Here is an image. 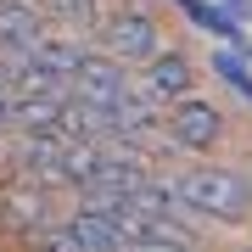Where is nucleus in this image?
<instances>
[{"mask_svg":"<svg viewBox=\"0 0 252 252\" xmlns=\"http://www.w3.org/2000/svg\"><path fill=\"white\" fill-rule=\"evenodd\" d=\"M45 39V17L34 0H0V51L6 56H28Z\"/></svg>","mask_w":252,"mask_h":252,"instance_id":"obj_7","label":"nucleus"},{"mask_svg":"<svg viewBox=\"0 0 252 252\" xmlns=\"http://www.w3.org/2000/svg\"><path fill=\"white\" fill-rule=\"evenodd\" d=\"M28 56H34L45 73H56L62 84H73V73H79V62H84V45H79L73 34H45V39H39Z\"/></svg>","mask_w":252,"mask_h":252,"instance_id":"obj_8","label":"nucleus"},{"mask_svg":"<svg viewBox=\"0 0 252 252\" xmlns=\"http://www.w3.org/2000/svg\"><path fill=\"white\" fill-rule=\"evenodd\" d=\"M135 90L152 101V107H174V101H185L196 90V67H190V56H180V51H157L152 62H146V73L135 79Z\"/></svg>","mask_w":252,"mask_h":252,"instance_id":"obj_5","label":"nucleus"},{"mask_svg":"<svg viewBox=\"0 0 252 252\" xmlns=\"http://www.w3.org/2000/svg\"><path fill=\"white\" fill-rule=\"evenodd\" d=\"M11 124V101H6V84H0V129Z\"/></svg>","mask_w":252,"mask_h":252,"instance_id":"obj_12","label":"nucleus"},{"mask_svg":"<svg viewBox=\"0 0 252 252\" xmlns=\"http://www.w3.org/2000/svg\"><path fill=\"white\" fill-rule=\"evenodd\" d=\"M162 135H168V146L202 157V152H213V146L224 140V112H219L213 101H202V95H185V101H174V107H168Z\"/></svg>","mask_w":252,"mask_h":252,"instance_id":"obj_4","label":"nucleus"},{"mask_svg":"<svg viewBox=\"0 0 252 252\" xmlns=\"http://www.w3.org/2000/svg\"><path fill=\"white\" fill-rule=\"evenodd\" d=\"M51 6V17L56 23H67L73 34H90V28H101V17H95V0H45Z\"/></svg>","mask_w":252,"mask_h":252,"instance_id":"obj_10","label":"nucleus"},{"mask_svg":"<svg viewBox=\"0 0 252 252\" xmlns=\"http://www.w3.org/2000/svg\"><path fill=\"white\" fill-rule=\"evenodd\" d=\"M0 219H6V230H17V235H45L51 224V207H45V185H34V180H17V185H6L0 190Z\"/></svg>","mask_w":252,"mask_h":252,"instance_id":"obj_6","label":"nucleus"},{"mask_svg":"<svg viewBox=\"0 0 252 252\" xmlns=\"http://www.w3.org/2000/svg\"><path fill=\"white\" fill-rule=\"evenodd\" d=\"M101 51L118 56V62H152V56L162 51V28L152 11H140V6H124V11H112L107 23H101Z\"/></svg>","mask_w":252,"mask_h":252,"instance_id":"obj_3","label":"nucleus"},{"mask_svg":"<svg viewBox=\"0 0 252 252\" xmlns=\"http://www.w3.org/2000/svg\"><path fill=\"white\" fill-rule=\"evenodd\" d=\"M67 95H79V101H90V107L118 112V107H129L140 90H135V79H129V67L118 62V56H107V51H84V62H79V73H73Z\"/></svg>","mask_w":252,"mask_h":252,"instance_id":"obj_2","label":"nucleus"},{"mask_svg":"<svg viewBox=\"0 0 252 252\" xmlns=\"http://www.w3.org/2000/svg\"><path fill=\"white\" fill-rule=\"evenodd\" d=\"M213 6H224V11H247V0H213Z\"/></svg>","mask_w":252,"mask_h":252,"instance_id":"obj_13","label":"nucleus"},{"mask_svg":"<svg viewBox=\"0 0 252 252\" xmlns=\"http://www.w3.org/2000/svg\"><path fill=\"white\" fill-rule=\"evenodd\" d=\"M174 190H180V207L196 213V219L241 224L252 213V185L235 168H224V162H196V168H185L180 180H174Z\"/></svg>","mask_w":252,"mask_h":252,"instance_id":"obj_1","label":"nucleus"},{"mask_svg":"<svg viewBox=\"0 0 252 252\" xmlns=\"http://www.w3.org/2000/svg\"><path fill=\"white\" fill-rule=\"evenodd\" d=\"M174 6H180L190 23H202V28H207L213 39H230L235 51H247V39H241V23H235L224 6H207V0H174Z\"/></svg>","mask_w":252,"mask_h":252,"instance_id":"obj_9","label":"nucleus"},{"mask_svg":"<svg viewBox=\"0 0 252 252\" xmlns=\"http://www.w3.org/2000/svg\"><path fill=\"white\" fill-rule=\"evenodd\" d=\"M213 73L230 84V90H241V95L252 101V73H247V62H241L235 51H219V56H213Z\"/></svg>","mask_w":252,"mask_h":252,"instance_id":"obj_11","label":"nucleus"}]
</instances>
